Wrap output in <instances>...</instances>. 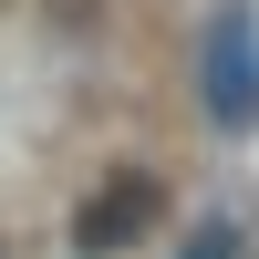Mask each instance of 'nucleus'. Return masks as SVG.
Masks as SVG:
<instances>
[{"instance_id": "1", "label": "nucleus", "mask_w": 259, "mask_h": 259, "mask_svg": "<svg viewBox=\"0 0 259 259\" xmlns=\"http://www.w3.org/2000/svg\"><path fill=\"white\" fill-rule=\"evenodd\" d=\"M197 94H207V124H228V135L259 124V11H249V0H228V11L207 21Z\"/></svg>"}, {"instance_id": "2", "label": "nucleus", "mask_w": 259, "mask_h": 259, "mask_svg": "<svg viewBox=\"0 0 259 259\" xmlns=\"http://www.w3.org/2000/svg\"><path fill=\"white\" fill-rule=\"evenodd\" d=\"M145 218H156V187H145L135 166H124V177H104V187H94V207L73 218V249H83V259H114V249L135 239Z\"/></svg>"}, {"instance_id": "3", "label": "nucleus", "mask_w": 259, "mask_h": 259, "mask_svg": "<svg viewBox=\"0 0 259 259\" xmlns=\"http://www.w3.org/2000/svg\"><path fill=\"white\" fill-rule=\"evenodd\" d=\"M187 259H239V228H228V218H207L197 239H187Z\"/></svg>"}]
</instances>
